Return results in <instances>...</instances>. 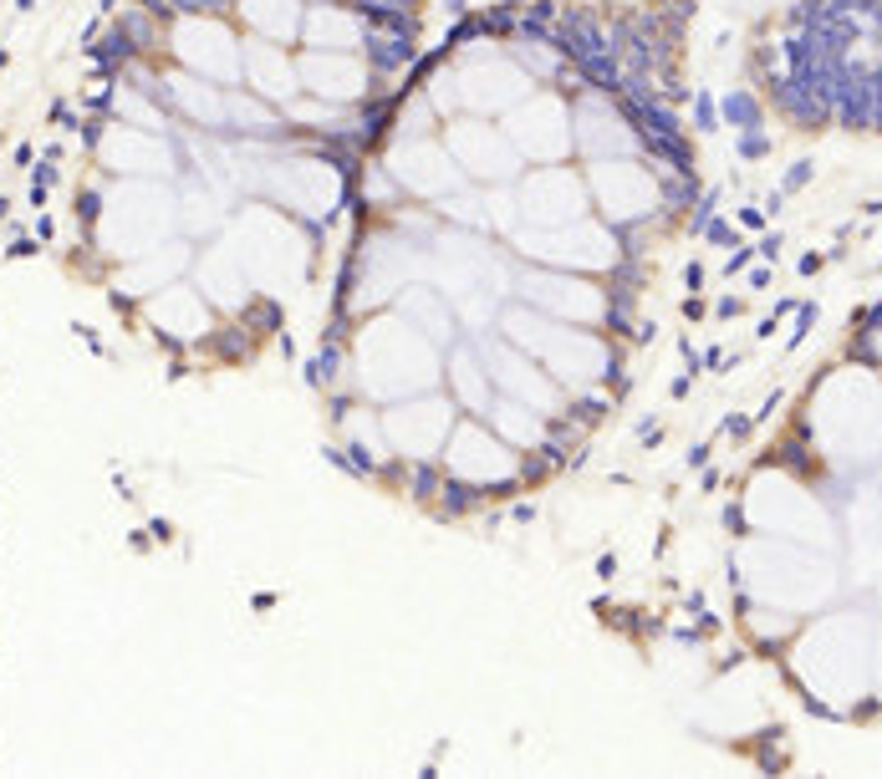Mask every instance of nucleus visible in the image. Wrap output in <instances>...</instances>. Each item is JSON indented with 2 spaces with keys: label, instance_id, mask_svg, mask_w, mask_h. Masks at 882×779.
<instances>
[{
  "label": "nucleus",
  "instance_id": "8",
  "mask_svg": "<svg viewBox=\"0 0 882 779\" xmlns=\"http://www.w3.org/2000/svg\"><path fill=\"white\" fill-rule=\"evenodd\" d=\"M699 127H714V102L699 97Z\"/></svg>",
  "mask_w": 882,
  "mask_h": 779
},
{
  "label": "nucleus",
  "instance_id": "1",
  "mask_svg": "<svg viewBox=\"0 0 882 779\" xmlns=\"http://www.w3.org/2000/svg\"><path fill=\"white\" fill-rule=\"evenodd\" d=\"M439 464H444L449 479H464V484L485 489L490 499L510 495V489H525V453L510 448L485 418H464L459 413V423L449 428V444H444V459Z\"/></svg>",
  "mask_w": 882,
  "mask_h": 779
},
{
  "label": "nucleus",
  "instance_id": "10",
  "mask_svg": "<svg viewBox=\"0 0 882 779\" xmlns=\"http://www.w3.org/2000/svg\"><path fill=\"white\" fill-rule=\"evenodd\" d=\"M709 235H714L719 245H734V229H730V225H709Z\"/></svg>",
  "mask_w": 882,
  "mask_h": 779
},
{
  "label": "nucleus",
  "instance_id": "6",
  "mask_svg": "<svg viewBox=\"0 0 882 779\" xmlns=\"http://www.w3.org/2000/svg\"><path fill=\"white\" fill-rule=\"evenodd\" d=\"M739 153H745V158H760V153H770V138H760L755 127H750V133L739 138Z\"/></svg>",
  "mask_w": 882,
  "mask_h": 779
},
{
  "label": "nucleus",
  "instance_id": "7",
  "mask_svg": "<svg viewBox=\"0 0 882 779\" xmlns=\"http://www.w3.org/2000/svg\"><path fill=\"white\" fill-rule=\"evenodd\" d=\"M704 464H709V444H694L689 448V469H704Z\"/></svg>",
  "mask_w": 882,
  "mask_h": 779
},
{
  "label": "nucleus",
  "instance_id": "9",
  "mask_svg": "<svg viewBox=\"0 0 882 779\" xmlns=\"http://www.w3.org/2000/svg\"><path fill=\"white\" fill-rule=\"evenodd\" d=\"M806 178H811V168H806V163H801V168H790V178H785V189H801V184H806Z\"/></svg>",
  "mask_w": 882,
  "mask_h": 779
},
{
  "label": "nucleus",
  "instance_id": "2",
  "mask_svg": "<svg viewBox=\"0 0 882 779\" xmlns=\"http://www.w3.org/2000/svg\"><path fill=\"white\" fill-rule=\"evenodd\" d=\"M454 423H459V408L449 402L444 387L383 408V433H388L393 459H444V444H449Z\"/></svg>",
  "mask_w": 882,
  "mask_h": 779
},
{
  "label": "nucleus",
  "instance_id": "5",
  "mask_svg": "<svg viewBox=\"0 0 882 779\" xmlns=\"http://www.w3.org/2000/svg\"><path fill=\"white\" fill-rule=\"evenodd\" d=\"M724 118H730V127H760V102L750 97V92H730L724 97Z\"/></svg>",
  "mask_w": 882,
  "mask_h": 779
},
{
  "label": "nucleus",
  "instance_id": "4",
  "mask_svg": "<svg viewBox=\"0 0 882 779\" xmlns=\"http://www.w3.org/2000/svg\"><path fill=\"white\" fill-rule=\"evenodd\" d=\"M485 423L495 428L510 448H521V453L546 448V438H551V418H546V413L525 408V402H515V397H500V393H495V402H490Z\"/></svg>",
  "mask_w": 882,
  "mask_h": 779
},
{
  "label": "nucleus",
  "instance_id": "3",
  "mask_svg": "<svg viewBox=\"0 0 882 779\" xmlns=\"http://www.w3.org/2000/svg\"><path fill=\"white\" fill-rule=\"evenodd\" d=\"M444 393L464 418H485L490 402H495V382H490L485 362H479L470 342H454L444 352Z\"/></svg>",
  "mask_w": 882,
  "mask_h": 779
}]
</instances>
